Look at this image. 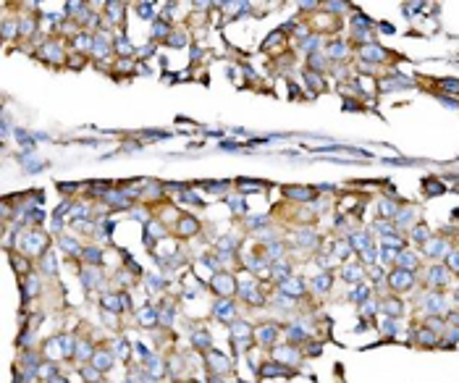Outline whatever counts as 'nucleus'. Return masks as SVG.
<instances>
[{"label": "nucleus", "instance_id": "1", "mask_svg": "<svg viewBox=\"0 0 459 383\" xmlns=\"http://www.w3.org/2000/svg\"><path fill=\"white\" fill-rule=\"evenodd\" d=\"M438 84H441V87L446 89V92H451V95H459V82H457V79H441Z\"/></svg>", "mask_w": 459, "mask_h": 383}]
</instances>
